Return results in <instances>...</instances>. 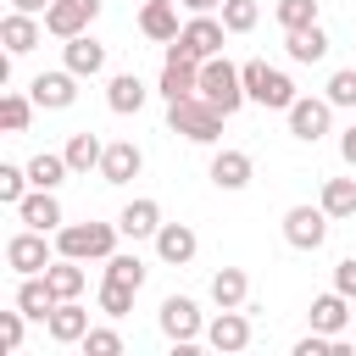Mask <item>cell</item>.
Wrapping results in <instances>:
<instances>
[{"label": "cell", "instance_id": "cell-19", "mask_svg": "<svg viewBox=\"0 0 356 356\" xmlns=\"http://www.w3.org/2000/svg\"><path fill=\"white\" fill-rule=\"evenodd\" d=\"M44 334H50L56 345H83V334H89V306H83V300H61V306L44 317Z\"/></svg>", "mask_w": 356, "mask_h": 356}, {"label": "cell", "instance_id": "cell-30", "mask_svg": "<svg viewBox=\"0 0 356 356\" xmlns=\"http://www.w3.org/2000/svg\"><path fill=\"white\" fill-rule=\"evenodd\" d=\"M211 300H217V306H245V300H250L245 267H217V273H211Z\"/></svg>", "mask_w": 356, "mask_h": 356}, {"label": "cell", "instance_id": "cell-5", "mask_svg": "<svg viewBox=\"0 0 356 356\" xmlns=\"http://www.w3.org/2000/svg\"><path fill=\"white\" fill-rule=\"evenodd\" d=\"M156 323H161V334H167L172 345H195V339H206V317H200V306H195L189 295H167L161 312H156Z\"/></svg>", "mask_w": 356, "mask_h": 356}, {"label": "cell", "instance_id": "cell-21", "mask_svg": "<svg viewBox=\"0 0 356 356\" xmlns=\"http://www.w3.org/2000/svg\"><path fill=\"white\" fill-rule=\"evenodd\" d=\"M117 228H122V239H156V228H161V206H156L150 195H139V200H128V206L117 211Z\"/></svg>", "mask_w": 356, "mask_h": 356}, {"label": "cell", "instance_id": "cell-7", "mask_svg": "<svg viewBox=\"0 0 356 356\" xmlns=\"http://www.w3.org/2000/svg\"><path fill=\"white\" fill-rule=\"evenodd\" d=\"M222 39H228V28H222V17H189L184 22V33L172 39L184 56H195V61H211V56H222Z\"/></svg>", "mask_w": 356, "mask_h": 356}, {"label": "cell", "instance_id": "cell-23", "mask_svg": "<svg viewBox=\"0 0 356 356\" xmlns=\"http://www.w3.org/2000/svg\"><path fill=\"white\" fill-rule=\"evenodd\" d=\"M17 306H22L33 323H44V317H50L61 300H56V289H50V278H44V273H28V278L17 284Z\"/></svg>", "mask_w": 356, "mask_h": 356}, {"label": "cell", "instance_id": "cell-36", "mask_svg": "<svg viewBox=\"0 0 356 356\" xmlns=\"http://www.w3.org/2000/svg\"><path fill=\"white\" fill-rule=\"evenodd\" d=\"M261 22V6L256 0H222V28L228 33H250Z\"/></svg>", "mask_w": 356, "mask_h": 356}, {"label": "cell", "instance_id": "cell-2", "mask_svg": "<svg viewBox=\"0 0 356 356\" xmlns=\"http://www.w3.org/2000/svg\"><path fill=\"white\" fill-rule=\"evenodd\" d=\"M122 228L117 222H61L56 228V256H72V261H106L117 250Z\"/></svg>", "mask_w": 356, "mask_h": 356}, {"label": "cell", "instance_id": "cell-25", "mask_svg": "<svg viewBox=\"0 0 356 356\" xmlns=\"http://www.w3.org/2000/svg\"><path fill=\"white\" fill-rule=\"evenodd\" d=\"M145 83H139V72H111V83H106V106L117 111V117H134L139 106H145Z\"/></svg>", "mask_w": 356, "mask_h": 356}, {"label": "cell", "instance_id": "cell-11", "mask_svg": "<svg viewBox=\"0 0 356 356\" xmlns=\"http://www.w3.org/2000/svg\"><path fill=\"white\" fill-rule=\"evenodd\" d=\"M206 345L222 350V356L245 350V345H250V317H245V306H217V317L206 323Z\"/></svg>", "mask_w": 356, "mask_h": 356}, {"label": "cell", "instance_id": "cell-10", "mask_svg": "<svg viewBox=\"0 0 356 356\" xmlns=\"http://www.w3.org/2000/svg\"><path fill=\"white\" fill-rule=\"evenodd\" d=\"M161 100H184V95H200V61L184 56L178 44H167V61H161Z\"/></svg>", "mask_w": 356, "mask_h": 356}, {"label": "cell", "instance_id": "cell-15", "mask_svg": "<svg viewBox=\"0 0 356 356\" xmlns=\"http://www.w3.org/2000/svg\"><path fill=\"white\" fill-rule=\"evenodd\" d=\"M139 33L156 39V44H172V39L184 33V22H178V0H145V6H139Z\"/></svg>", "mask_w": 356, "mask_h": 356}, {"label": "cell", "instance_id": "cell-8", "mask_svg": "<svg viewBox=\"0 0 356 356\" xmlns=\"http://www.w3.org/2000/svg\"><path fill=\"white\" fill-rule=\"evenodd\" d=\"M328 211L323 206H289L284 211V239L295 245V250H323V239H328Z\"/></svg>", "mask_w": 356, "mask_h": 356}, {"label": "cell", "instance_id": "cell-20", "mask_svg": "<svg viewBox=\"0 0 356 356\" xmlns=\"http://www.w3.org/2000/svg\"><path fill=\"white\" fill-rule=\"evenodd\" d=\"M139 167H145V150L134 139H117L100 156V184H128V178H139Z\"/></svg>", "mask_w": 356, "mask_h": 356}, {"label": "cell", "instance_id": "cell-22", "mask_svg": "<svg viewBox=\"0 0 356 356\" xmlns=\"http://www.w3.org/2000/svg\"><path fill=\"white\" fill-rule=\"evenodd\" d=\"M250 172H256V161H250L245 150H217V156H211V184H217V189H228V195H234V189H245V184H250Z\"/></svg>", "mask_w": 356, "mask_h": 356}, {"label": "cell", "instance_id": "cell-40", "mask_svg": "<svg viewBox=\"0 0 356 356\" xmlns=\"http://www.w3.org/2000/svg\"><path fill=\"white\" fill-rule=\"evenodd\" d=\"M22 323H28V312H22V306L0 312V350H17V345H22Z\"/></svg>", "mask_w": 356, "mask_h": 356}, {"label": "cell", "instance_id": "cell-44", "mask_svg": "<svg viewBox=\"0 0 356 356\" xmlns=\"http://www.w3.org/2000/svg\"><path fill=\"white\" fill-rule=\"evenodd\" d=\"M189 17H206V11H222V0H184Z\"/></svg>", "mask_w": 356, "mask_h": 356}, {"label": "cell", "instance_id": "cell-3", "mask_svg": "<svg viewBox=\"0 0 356 356\" xmlns=\"http://www.w3.org/2000/svg\"><path fill=\"white\" fill-rule=\"evenodd\" d=\"M200 95L222 111V117H234L250 95H245V72L228 61V56H211V61H200Z\"/></svg>", "mask_w": 356, "mask_h": 356}, {"label": "cell", "instance_id": "cell-39", "mask_svg": "<svg viewBox=\"0 0 356 356\" xmlns=\"http://www.w3.org/2000/svg\"><path fill=\"white\" fill-rule=\"evenodd\" d=\"M122 350V334L117 328H89L83 334V356H117Z\"/></svg>", "mask_w": 356, "mask_h": 356}, {"label": "cell", "instance_id": "cell-6", "mask_svg": "<svg viewBox=\"0 0 356 356\" xmlns=\"http://www.w3.org/2000/svg\"><path fill=\"white\" fill-rule=\"evenodd\" d=\"M284 117H289V134H295L300 145H317V139L328 134V122H334V100H328V95H300Z\"/></svg>", "mask_w": 356, "mask_h": 356}, {"label": "cell", "instance_id": "cell-13", "mask_svg": "<svg viewBox=\"0 0 356 356\" xmlns=\"http://www.w3.org/2000/svg\"><path fill=\"white\" fill-rule=\"evenodd\" d=\"M95 17H100V0H56V6L44 11V33L72 39V33H89Z\"/></svg>", "mask_w": 356, "mask_h": 356}, {"label": "cell", "instance_id": "cell-17", "mask_svg": "<svg viewBox=\"0 0 356 356\" xmlns=\"http://www.w3.org/2000/svg\"><path fill=\"white\" fill-rule=\"evenodd\" d=\"M61 67H72L78 78H95V72H106V44L95 33H72V39H61Z\"/></svg>", "mask_w": 356, "mask_h": 356}, {"label": "cell", "instance_id": "cell-33", "mask_svg": "<svg viewBox=\"0 0 356 356\" xmlns=\"http://www.w3.org/2000/svg\"><path fill=\"white\" fill-rule=\"evenodd\" d=\"M28 122H33V95H17V89L0 95V128L6 134H22Z\"/></svg>", "mask_w": 356, "mask_h": 356}, {"label": "cell", "instance_id": "cell-16", "mask_svg": "<svg viewBox=\"0 0 356 356\" xmlns=\"http://www.w3.org/2000/svg\"><path fill=\"white\" fill-rule=\"evenodd\" d=\"M39 39H44V17L6 11V22H0V44H6V56H28V50H39Z\"/></svg>", "mask_w": 356, "mask_h": 356}, {"label": "cell", "instance_id": "cell-35", "mask_svg": "<svg viewBox=\"0 0 356 356\" xmlns=\"http://www.w3.org/2000/svg\"><path fill=\"white\" fill-rule=\"evenodd\" d=\"M28 189H33L28 167H17V161H0V206H17Z\"/></svg>", "mask_w": 356, "mask_h": 356}, {"label": "cell", "instance_id": "cell-1", "mask_svg": "<svg viewBox=\"0 0 356 356\" xmlns=\"http://www.w3.org/2000/svg\"><path fill=\"white\" fill-rule=\"evenodd\" d=\"M222 111L206 100V95H184V100H167V128L184 134L189 145H217L222 139Z\"/></svg>", "mask_w": 356, "mask_h": 356}, {"label": "cell", "instance_id": "cell-38", "mask_svg": "<svg viewBox=\"0 0 356 356\" xmlns=\"http://www.w3.org/2000/svg\"><path fill=\"white\" fill-rule=\"evenodd\" d=\"M334 106H350L356 111V67H339V72H328V89H323Z\"/></svg>", "mask_w": 356, "mask_h": 356}, {"label": "cell", "instance_id": "cell-14", "mask_svg": "<svg viewBox=\"0 0 356 356\" xmlns=\"http://www.w3.org/2000/svg\"><path fill=\"white\" fill-rule=\"evenodd\" d=\"M17 217H22V228H39V234H56V228L67 222L56 189H28V195L17 200Z\"/></svg>", "mask_w": 356, "mask_h": 356}, {"label": "cell", "instance_id": "cell-41", "mask_svg": "<svg viewBox=\"0 0 356 356\" xmlns=\"http://www.w3.org/2000/svg\"><path fill=\"white\" fill-rule=\"evenodd\" d=\"M334 289H339V295H350V300H356V256H345V261H339V267H334Z\"/></svg>", "mask_w": 356, "mask_h": 356}, {"label": "cell", "instance_id": "cell-31", "mask_svg": "<svg viewBox=\"0 0 356 356\" xmlns=\"http://www.w3.org/2000/svg\"><path fill=\"white\" fill-rule=\"evenodd\" d=\"M72 167H67V156L61 150H39L33 161H28V178H33V189H61V178H67Z\"/></svg>", "mask_w": 356, "mask_h": 356}, {"label": "cell", "instance_id": "cell-42", "mask_svg": "<svg viewBox=\"0 0 356 356\" xmlns=\"http://www.w3.org/2000/svg\"><path fill=\"white\" fill-rule=\"evenodd\" d=\"M339 156H345V161H350V167H356V122H350V128H345V134H339Z\"/></svg>", "mask_w": 356, "mask_h": 356}, {"label": "cell", "instance_id": "cell-34", "mask_svg": "<svg viewBox=\"0 0 356 356\" xmlns=\"http://www.w3.org/2000/svg\"><path fill=\"white\" fill-rule=\"evenodd\" d=\"M273 17H278V28H284V33L312 28V22H317V0H278V6H273Z\"/></svg>", "mask_w": 356, "mask_h": 356}, {"label": "cell", "instance_id": "cell-27", "mask_svg": "<svg viewBox=\"0 0 356 356\" xmlns=\"http://www.w3.org/2000/svg\"><path fill=\"white\" fill-rule=\"evenodd\" d=\"M284 50H289V61H300V67H312V61H323L328 56V33L312 22V28H295V33H284Z\"/></svg>", "mask_w": 356, "mask_h": 356}, {"label": "cell", "instance_id": "cell-29", "mask_svg": "<svg viewBox=\"0 0 356 356\" xmlns=\"http://www.w3.org/2000/svg\"><path fill=\"white\" fill-rule=\"evenodd\" d=\"M317 206H323L334 222L356 217V178H323V195H317Z\"/></svg>", "mask_w": 356, "mask_h": 356}, {"label": "cell", "instance_id": "cell-4", "mask_svg": "<svg viewBox=\"0 0 356 356\" xmlns=\"http://www.w3.org/2000/svg\"><path fill=\"white\" fill-rule=\"evenodd\" d=\"M239 72H245V95H250L256 106H267V111H289V106L300 100L295 83H289V72H278V67H267V61H245Z\"/></svg>", "mask_w": 356, "mask_h": 356}, {"label": "cell", "instance_id": "cell-28", "mask_svg": "<svg viewBox=\"0 0 356 356\" xmlns=\"http://www.w3.org/2000/svg\"><path fill=\"white\" fill-rule=\"evenodd\" d=\"M67 167L72 172H100V156H106V145H100V134H89V128H78L72 139H67Z\"/></svg>", "mask_w": 356, "mask_h": 356}, {"label": "cell", "instance_id": "cell-24", "mask_svg": "<svg viewBox=\"0 0 356 356\" xmlns=\"http://www.w3.org/2000/svg\"><path fill=\"white\" fill-rule=\"evenodd\" d=\"M312 328H317V334H345V328H350V295H339V289L317 295V300H312Z\"/></svg>", "mask_w": 356, "mask_h": 356}, {"label": "cell", "instance_id": "cell-12", "mask_svg": "<svg viewBox=\"0 0 356 356\" xmlns=\"http://www.w3.org/2000/svg\"><path fill=\"white\" fill-rule=\"evenodd\" d=\"M28 95H33V106H39V111H67V106L78 100V72H72V67L39 72V78L28 83Z\"/></svg>", "mask_w": 356, "mask_h": 356}, {"label": "cell", "instance_id": "cell-37", "mask_svg": "<svg viewBox=\"0 0 356 356\" xmlns=\"http://www.w3.org/2000/svg\"><path fill=\"white\" fill-rule=\"evenodd\" d=\"M134 295H139V289L106 278V284H100V312H106V317H128V312H134Z\"/></svg>", "mask_w": 356, "mask_h": 356}, {"label": "cell", "instance_id": "cell-9", "mask_svg": "<svg viewBox=\"0 0 356 356\" xmlns=\"http://www.w3.org/2000/svg\"><path fill=\"white\" fill-rule=\"evenodd\" d=\"M56 256H50V234H39V228H22V234H11L6 239V267L11 273H44Z\"/></svg>", "mask_w": 356, "mask_h": 356}, {"label": "cell", "instance_id": "cell-32", "mask_svg": "<svg viewBox=\"0 0 356 356\" xmlns=\"http://www.w3.org/2000/svg\"><path fill=\"white\" fill-rule=\"evenodd\" d=\"M106 278L111 284H128V289H145V261L134 250H111L106 256Z\"/></svg>", "mask_w": 356, "mask_h": 356}, {"label": "cell", "instance_id": "cell-43", "mask_svg": "<svg viewBox=\"0 0 356 356\" xmlns=\"http://www.w3.org/2000/svg\"><path fill=\"white\" fill-rule=\"evenodd\" d=\"M56 0H11V11H28V17H44Z\"/></svg>", "mask_w": 356, "mask_h": 356}, {"label": "cell", "instance_id": "cell-18", "mask_svg": "<svg viewBox=\"0 0 356 356\" xmlns=\"http://www.w3.org/2000/svg\"><path fill=\"white\" fill-rule=\"evenodd\" d=\"M195 250H200V239H195L189 222H161V228H156V256H161L167 267H189Z\"/></svg>", "mask_w": 356, "mask_h": 356}, {"label": "cell", "instance_id": "cell-26", "mask_svg": "<svg viewBox=\"0 0 356 356\" xmlns=\"http://www.w3.org/2000/svg\"><path fill=\"white\" fill-rule=\"evenodd\" d=\"M44 278H50V289H56V300H78V295H83V284H89V273H83V261H72V256H56V261L44 267Z\"/></svg>", "mask_w": 356, "mask_h": 356}]
</instances>
